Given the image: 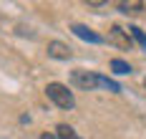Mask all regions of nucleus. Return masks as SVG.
I'll return each mask as SVG.
<instances>
[{"instance_id":"6e6552de","label":"nucleus","mask_w":146,"mask_h":139,"mask_svg":"<svg viewBox=\"0 0 146 139\" xmlns=\"http://www.w3.org/2000/svg\"><path fill=\"white\" fill-rule=\"evenodd\" d=\"M111 68H113L116 74H121V76H123V74H131V66L126 61H121V58H113V61H111Z\"/></svg>"},{"instance_id":"f03ea898","label":"nucleus","mask_w":146,"mask_h":139,"mask_svg":"<svg viewBox=\"0 0 146 139\" xmlns=\"http://www.w3.org/2000/svg\"><path fill=\"white\" fill-rule=\"evenodd\" d=\"M73 84L76 86H81V89H96V86H101V76H96V74H91V71H83V68H76L73 71Z\"/></svg>"},{"instance_id":"7ed1b4c3","label":"nucleus","mask_w":146,"mask_h":139,"mask_svg":"<svg viewBox=\"0 0 146 139\" xmlns=\"http://www.w3.org/2000/svg\"><path fill=\"white\" fill-rule=\"evenodd\" d=\"M108 43H113V46L123 48V51H129V48L133 46L131 35H129V31H123L121 25H113L111 31H108Z\"/></svg>"},{"instance_id":"f257e3e1","label":"nucleus","mask_w":146,"mask_h":139,"mask_svg":"<svg viewBox=\"0 0 146 139\" xmlns=\"http://www.w3.org/2000/svg\"><path fill=\"white\" fill-rule=\"evenodd\" d=\"M45 94H48V99L60 109H73L76 106V99H73V94L68 91V86H63V84H48L45 86Z\"/></svg>"},{"instance_id":"20e7f679","label":"nucleus","mask_w":146,"mask_h":139,"mask_svg":"<svg viewBox=\"0 0 146 139\" xmlns=\"http://www.w3.org/2000/svg\"><path fill=\"white\" fill-rule=\"evenodd\" d=\"M48 56L66 61V58H71V48L66 46V43H60V41H53V43H48Z\"/></svg>"},{"instance_id":"39448f33","label":"nucleus","mask_w":146,"mask_h":139,"mask_svg":"<svg viewBox=\"0 0 146 139\" xmlns=\"http://www.w3.org/2000/svg\"><path fill=\"white\" fill-rule=\"evenodd\" d=\"M73 33H76L78 38H83V41H91V43H101L103 41L101 35H96V33L91 31V28H86V25H73Z\"/></svg>"},{"instance_id":"1a4fd4ad","label":"nucleus","mask_w":146,"mask_h":139,"mask_svg":"<svg viewBox=\"0 0 146 139\" xmlns=\"http://www.w3.org/2000/svg\"><path fill=\"white\" fill-rule=\"evenodd\" d=\"M129 35H131V38H136V41H139V43H141V46L146 48V33L141 31V28H136V25H131V28H129Z\"/></svg>"},{"instance_id":"9b49d317","label":"nucleus","mask_w":146,"mask_h":139,"mask_svg":"<svg viewBox=\"0 0 146 139\" xmlns=\"http://www.w3.org/2000/svg\"><path fill=\"white\" fill-rule=\"evenodd\" d=\"M144 86H146V78H144Z\"/></svg>"},{"instance_id":"9d476101","label":"nucleus","mask_w":146,"mask_h":139,"mask_svg":"<svg viewBox=\"0 0 146 139\" xmlns=\"http://www.w3.org/2000/svg\"><path fill=\"white\" fill-rule=\"evenodd\" d=\"M40 139H58V137H56V134H43Z\"/></svg>"},{"instance_id":"0eeeda50","label":"nucleus","mask_w":146,"mask_h":139,"mask_svg":"<svg viewBox=\"0 0 146 139\" xmlns=\"http://www.w3.org/2000/svg\"><path fill=\"white\" fill-rule=\"evenodd\" d=\"M118 10L126 13V15L129 13H141L144 10V3H118Z\"/></svg>"},{"instance_id":"423d86ee","label":"nucleus","mask_w":146,"mask_h":139,"mask_svg":"<svg viewBox=\"0 0 146 139\" xmlns=\"http://www.w3.org/2000/svg\"><path fill=\"white\" fill-rule=\"evenodd\" d=\"M56 132H58V134H56L58 139H81L78 134H76V129L68 126V124H58V126H56Z\"/></svg>"}]
</instances>
